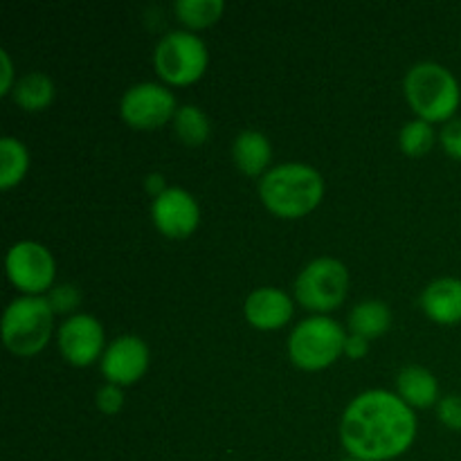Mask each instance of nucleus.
<instances>
[{
	"instance_id": "obj_22",
	"label": "nucleus",
	"mask_w": 461,
	"mask_h": 461,
	"mask_svg": "<svg viewBox=\"0 0 461 461\" xmlns=\"http://www.w3.org/2000/svg\"><path fill=\"white\" fill-rule=\"evenodd\" d=\"M435 140H437L435 126H432L430 122H423L419 120V117H414V120L405 122L403 129H401L399 147L405 156L421 158L432 151Z\"/></svg>"
},
{
	"instance_id": "obj_17",
	"label": "nucleus",
	"mask_w": 461,
	"mask_h": 461,
	"mask_svg": "<svg viewBox=\"0 0 461 461\" xmlns=\"http://www.w3.org/2000/svg\"><path fill=\"white\" fill-rule=\"evenodd\" d=\"M9 97L25 113H43L52 106L54 97H57V86H54L52 77L34 70L18 77Z\"/></svg>"
},
{
	"instance_id": "obj_13",
	"label": "nucleus",
	"mask_w": 461,
	"mask_h": 461,
	"mask_svg": "<svg viewBox=\"0 0 461 461\" xmlns=\"http://www.w3.org/2000/svg\"><path fill=\"white\" fill-rule=\"evenodd\" d=\"M293 313H295L293 297L275 286L257 288L243 302L246 322L257 331H279L291 322Z\"/></svg>"
},
{
	"instance_id": "obj_24",
	"label": "nucleus",
	"mask_w": 461,
	"mask_h": 461,
	"mask_svg": "<svg viewBox=\"0 0 461 461\" xmlns=\"http://www.w3.org/2000/svg\"><path fill=\"white\" fill-rule=\"evenodd\" d=\"M95 403H97L99 412L102 414H106V417H115V414L122 412V408H124V403H126L124 387L104 383V385L97 390Z\"/></svg>"
},
{
	"instance_id": "obj_7",
	"label": "nucleus",
	"mask_w": 461,
	"mask_h": 461,
	"mask_svg": "<svg viewBox=\"0 0 461 461\" xmlns=\"http://www.w3.org/2000/svg\"><path fill=\"white\" fill-rule=\"evenodd\" d=\"M349 293V270L333 257H320L306 264L295 279V302L313 315H329L340 309Z\"/></svg>"
},
{
	"instance_id": "obj_25",
	"label": "nucleus",
	"mask_w": 461,
	"mask_h": 461,
	"mask_svg": "<svg viewBox=\"0 0 461 461\" xmlns=\"http://www.w3.org/2000/svg\"><path fill=\"white\" fill-rule=\"evenodd\" d=\"M437 417L448 430L461 432V396L448 394L437 403Z\"/></svg>"
},
{
	"instance_id": "obj_6",
	"label": "nucleus",
	"mask_w": 461,
	"mask_h": 461,
	"mask_svg": "<svg viewBox=\"0 0 461 461\" xmlns=\"http://www.w3.org/2000/svg\"><path fill=\"white\" fill-rule=\"evenodd\" d=\"M210 52L205 41L187 30L169 32L153 50V68L165 86H192L205 77Z\"/></svg>"
},
{
	"instance_id": "obj_20",
	"label": "nucleus",
	"mask_w": 461,
	"mask_h": 461,
	"mask_svg": "<svg viewBox=\"0 0 461 461\" xmlns=\"http://www.w3.org/2000/svg\"><path fill=\"white\" fill-rule=\"evenodd\" d=\"M171 126H174L176 138L183 144H187V147H203L212 135L210 117L205 115L203 108L194 106V104L180 106Z\"/></svg>"
},
{
	"instance_id": "obj_12",
	"label": "nucleus",
	"mask_w": 461,
	"mask_h": 461,
	"mask_svg": "<svg viewBox=\"0 0 461 461\" xmlns=\"http://www.w3.org/2000/svg\"><path fill=\"white\" fill-rule=\"evenodd\" d=\"M151 221L162 237L174 241L189 239L201 225V205L187 189L169 187L153 198Z\"/></svg>"
},
{
	"instance_id": "obj_30",
	"label": "nucleus",
	"mask_w": 461,
	"mask_h": 461,
	"mask_svg": "<svg viewBox=\"0 0 461 461\" xmlns=\"http://www.w3.org/2000/svg\"><path fill=\"white\" fill-rule=\"evenodd\" d=\"M342 461H360V459H356V457H347V459H342Z\"/></svg>"
},
{
	"instance_id": "obj_26",
	"label": "nucleus",
	"mask_w": 461,
	"mask_h": 461,
	"mask_svg": "<svg viewBox=\"0 0 461 461\" xmlns=\"http://www.w3.org/2000/svg\"><path fill=\"white\" fill-rule=\"evenodd\" d=\"M439 144L446 151V156L461 162V117H455L448 124L441 126Z\"/></svg>"
},
{
	"instance_id": "obj_15",
	"label": "nucleus",
	"mask_w": 461,
	"mask_h": 461,
	"mask_svg": "<svg viewBox=\"0 0 461 461\" xmlns=\"http://www.w3.org/2000/svg\"><path fill=\"white\" fill-rule=\"evenodd\" d=\"M232 160L248 178H264L273 169V144L261 131H243L232 144Z\"/></svg>"
},
{
	"instance_id": "obj_9",
	"label": "nucleus",
	"mask_w": 461,
	"mask_h": 461,
	"mask_svg": "<svg viewBox=\"0 0 461 461\" xmlns=\"http://www.w3.org/2000/svg\"><path fill=\"white\" fill-rule=\"evenodd\" d=\"M178 108L169 86L156 81L131 86L120 99V117L135 131H156L171 124Z\"/></svg>"
},
{
	"instance_id": "obj_4",
	"label": "nucleus",
	"mask_w": 461,
	"mask_h": 461,
	"mask_svg": "<svg viewBox=\"0 0 461 461\" xmlns=\"http://www.w3.org/2000/svg\"><path fill=\"white\" fill-rule=\"evenodd\" d=\"M7 351L18 358H32L50 345L54 333V311L45 297L21 295L9 302L0 322Z\"/></svg>"
},
{
	"instance_id": "obj_29",
	"label": "nucleus",
	"mask_w": 461,
	"mask_h": 461,
	"mask_svg": "<svg viewBox=\"0 0 461 461\" xmlns=\"http://www.w3.org/2000/svg\"><path fill=\"white\" fill-rule=\"evenodd\" d=\"M144 189H147L153 198H158L160 194H165L169 187H167V180L162 174H149L147 180H144Z\"/></svg>"
},
{
	"instance_id": "obj_1",
	"label": "nucleus",
	"mask_w": 461,
	"mask_h": 461,
	"mask_svg": "<svg viewBox=\"0 0 461 461\" xmlns=\"http://www.w3.org/2000/svg\"><path fill=\"white\" fill-rule=\"evenodd\" d=\"M417 430V414L396 392L367 390L342 412L340 444L349 457L390 461L412 448Z\"/></svg>"
},
{
	"instance_id": "obj_18",
	"label": "nucleus",
	"mask_w": 461,
	"mask_h": 461,
	"mask_svg": "<svg viewBox=\"0 0 461 461\" xmlns=\"http://www.w3.org/2000/svg\"><path fill=\"white\" fill-rule=\"evenodd\" d=\"M347 327H349V333L365 338V340H374V338L385 336L392 327L390 306L383 300L358 302V304L349 311Z\"/></svg>"
},
{
	"instance_id": "obj_10",
	"label": "nucleus",
	"mask_w": 461,
	"mask_h": 461,
	"mask_svg": "<svg viewBox=\"0 0 461 461\" xmlns=\"http://www.w3.org/2000/svg\"><path fill=\"white\" fill-rule=\"evenodd\" d=\"M57 345L63 360L72 367H90L99 363L106 351V333L95 315L75 313L61 322Z\"/></svg>"
},
{
	"instance_id": "obj_8",
	"label": "nucleus",
	"mask_w": 461,
	"mask_h": 461,
	"mask_svg": "<svg viewBox=\"0 0 461 461\" xmlns=\"http://www.w3.org/2000/svg\"><path fill=\"white\" fill-rule=\"evenodd\" d=\"M5 270L9 284L23 295L45 297L57 286V261L39 241L14 243L5 257Z\"/></svg>"
},
{
	"instance_id": "obj_11",
	"label": "nucleus",
	"mask_w": 461,
	"mask_h": 461,
	"mask_svg": "<svg viewBox=\"0 0 461 461\" xmlns=\"http://www.w3.org/2000/svg\"><path fill=\"white\" fill-rule=\"evenodd\" d=\"M151 365V351L140 336H120L108 342L99 369L106 383L117 387H131L142 381Z\"/></svg>"
},
{
	"instance_id": "obj_2",
	"label": "nucleus",
	"mask_w": 461,
	"mask_h": 461,
	"mask_svg": "<svg viewBox=\"0 0 461 461\" xmlns=\"http://www.w3.org/2000/svg\"><path fill=\"white\" fill-rule=\"evenodd\" d=\"M327 185L315 167L304 162L275 165L259 180V198L277 219L297 221L315 212L322 203Z\"/></svg>"
},
{
	"instance_id": "obj_14",
	"label": "nucleus",
	"mask_w": 461,
	"mask_h": 461,
	"mask_svg": "<svg viewBox=\"0 0 461 461\" xmlns=\"http://www.w3.org/2000/svg\"><path fill=\"white\" fill-rule=\"evenodd\" d=\"M421 309L428 320L441 327L461 322V279L439 277L428 284L421 293Z\"/></svg>"
},
{
	"instance_id": "obj_16",
	"label": "nucleus",
	"mask_w": 461,
	"mask_h": 461,
	"mask_svg": "<svg viewBox=\"0 0 461 461\" xmlns=\"http://www.w3.org/2000/svg\"><path fill=\"white\" fill-rule=\"evenodd\" d=\"M396 394L412 410H428L439 403V383L430 369L408 365L396 376Z\"/></svg>"
},
{
	"instance_id": "obj_5",
	"label": "nucleus",
	"mask_w": 461,
	"mask_h": 461,
	"mask_svg": "<svg viewBox=\"0 0 461 461\" xmlns=\"http://www.w3.org/2000/svg\"><path fill=\"white\" fill-rule=\"evenodd\" d=\"M349 333L329 315H311L288 336V360L302 372H324L345 356Z\"/></svg>"
},
{
	"instance_id": "obj_3",
	"label": "nucleus",
	"mask_w": 461,
	"mask_h": 461,
	"mask_svg": "<svg viewBox=\"0 0 461 461\" xmlns=\"http://www.w3.org/2000/svg\"><path fill=\"white\" fill-rule=\"evenodd\" d=\"M403 93L414 115L432 126L448 124L459 111L461 86L441 63L421 61L410 68L403 79Z\"/></svg>"
},
{
	"instance_id": "obj_28",
	"label": "nucleus",
	"mask_w": 461,
	"mask_h": 461,
	"mask_svg": "<svg viewBox=\"0 0 461 461\" xmlns=\"http://www.w3.org/2000/svg\"><path fill=\"white\" fill-rule=\"evenodd\" d=\"M367 354H369V340H365V338L349 333V336H347V345H345L347 358L360 360V358H365Z\"/></svg>"
},
{
	"instance_id": "obj_27",
	"label": "nucleus",
	"mask_w": 461,
	"mask_h": 461,
	"mask_svg": "<svg viewBox=\"0 0 461 461\" xmlns=\"http://www.w3.org/2000/svg\"><path fill=\"white\" fill-rule=\"evenodd\" d=\"M16 81H18V77L14 75L12 57H9L7 50H0V95H3V97L12 95Z\"/></svg>"
},
{
	"instance_id": "obj_21",
	"label": "nucleus",
	"mask_w": 461,
	"mask_h": 461,
	"mask_svg": "<svg viewBox=\"0 0 461 461\" xmlns=\"http://www.w3.org/2000/svg\"><path fill=\"white\" fill-rule=\"evenodd\" d=\"M174 14L187 32L196 34L198 30L216 25L225 14L223 0H178L174 5Z\"/></svg>"
},
{
	"instance_id": "obj_23",
	"label": "nucleus",
	"mask_w": 461,
	"mask_h": 461,
	"mask_svg": "<svg viewBox=\"0 0 461 461\" xmlns=\"http://www.w3.org/2000/svg\"><path fill=\"white\" fill-rule=\"evenodd\" d=\"M48 304L52 306L54 315H75V311L79 309L81 304V291L72 284H57L52 291L45 295Z\"/></svg>"
},
{
	"instance_id": "obj_19",
	"label": "nucleus",
	"mask_w": 461,
	"mask_h": 461,
	"mask_svg": "<svg viewBox=\"0 0 461 461\" xmlns=\"http://www.w3.org/2000/svg\"><path fill=\"white\" fill-rule=\"evenodd\" d=\"M30 171V151L18 138H0V189L18 187Z\"/></svg>"
}]
</instances>
